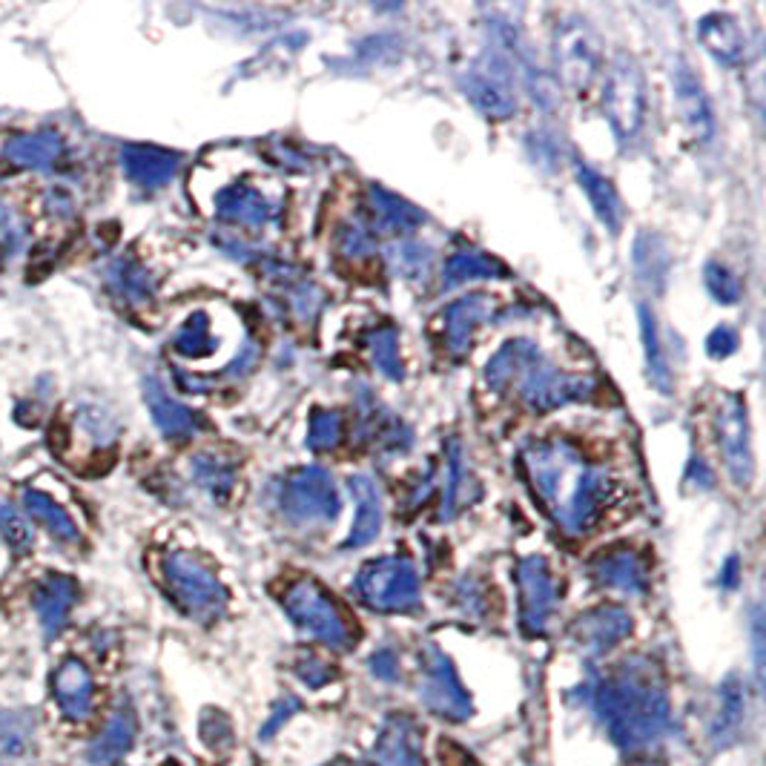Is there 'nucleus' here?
Here are the masks:
<instances>
[{"label":"nucleus","mask_w":766,"mask_h":766,"mask_svg":"<svg viewBox=\"0 0 766 766\" xmlns=\"http://www.w3.org/2000/svg\"><path fill=\"white\" fill-rule=\"evenodd\" d=\"M671 87H675V107H678V116L689 135L694 141H701V144L712 141L715 116H712V103H709V96L703 92V84L698 80V75L689 66L678 64L675 73H671Z\"/></svg>","instance_id":"f3484780"},{"label":"nucleus","mask_w":766,"mask_h":766,"mask_svg":"<svg viewBox=\"0 0 766 766\" xmlns=\"http://www.w3.org/2000/svg\"><path fill=\"white\" fill-rule=\"evenodd\" d=\"M23 508L30 511L32 517L41 519L46 528H50L58 540H75L78 537V532H75L73 519H69V514H66L61 505H55L46 494H41V491H26L23 494Z\"/></svg>","instance_id":"72a5a7b5"},{"label":"nucleus","mask_w":766,"mask_h":766,"mask_svg":"<svg viewBox=\"0 0 766 766\" xmlns=\"http://www.w3.org/2000/svg\"><path fill=\"white\" fill-rule=\"evenodd\" d=\"M362 414H365L368 439H371L373 446L380 448V451L385 453L408 451L414 437H411V431L405 428L402 419H396L394 414H387V411L380 408L373 400H368V408L362 411Z\"/></svg>","instance_id":"cd10ccee"},{"label":"nucleus","mask_w":766,"mask_h":766,"mask_svg":"<svg viewBox=\"0 0 766 766\" xmlns=\"http://www.w3.org/2000/svg\"><path fill=\"white\" fill-rule=\"evenodd\" d=\"M348 489L353 494V503H357V517H353L351 534L348 540L342 543V548H362L368 543H373L382 532V494L376 489V482L371 477H351L348 480Z\"/></svg>","instance_id":"5701e85b"},{"label":"nucleus","mask_w":766,"mask_h":766,"mask_svg":"<svg viewBox=\"0 0 766 766\" xmlns=\"http://www.w3.org/2000/svg\"><path fill=\"white\" fill-rule=\"evenodd\" d=\"M637 314H641V339H643V351H646V368H649L652 385H655L660 394H671L669 359H666L664 344H660L655 314H652L646 305L637 307Z\"/></svg>","instance_id":"c85d7f7f"},{"label":"nucleus","mask_w":766,"mask_h":766,"mask_svg":"<svg viewBox=\"0 0 766 766\" xmlns=\"http://www.w3.org/2000/svg\"><path fill=\"white\" fill-rule=\"evenodd\" d=\"M574 176L580 182V187L589 196L591 207L598 212V219L603 221L609 233H621V221H623V207L621 198L614 193L612 182L606 176H600L598 169L589 167L586 161H574Z\"/></svg>","instance_id":"393cba45"},{"label":"nucleus","mask_w":766,"mask_h":766,"mask_svg":"<svg viewBox=\"0 0 766 766\" xmlns=\"http://www.w3.org/2000/svg\"><path fill=\"white\" fill-rule=\"evenodd\" d=\"M718 451L737 489H749L755 477V460H752L749 416H746L744 396L723 394L715 416Z\"/></svg>","instance_id":"f8f14e48"},{"label":"nucleus","mask_w":766,"mask_h":766,"mask_svg":"<svg viewBox=\"0 0 766 766\" xmlns=\"http://www.w3.org/2000/svg\"><path fill=\"white\" fill-rule=\"evenodd\" d=\"M698 37H701L703 50L715 61L726 66H737L746 61V32L741 30V23L726 12H712V15L698 21Z\"/></svg>","instance_id":"aec40b11"},{"label":"nucleus","mask_w":766,"mask_h":766,"mask_svg":"<svg viewBox=\"0 0 766 766\" xmlns=\"http://www.w3.org/2000/svg\"><path fill=\"white\" fill-rule=\"evenodd\" d=\"M391 264L405 278H419L428 273V264H431V250L423 248V244H414V241H400L391 248Z\"/></svg>","instance_id":"4c0bfd02"},{"label":"nucleus","mask_w":766,"mask_h":766,"mask_svg":"<svg viewBox=\"0 0 766 766\" xmlns=\"http://www.w3.org/2000/svg\"><path fill=\"white\" fill-rule=\"evenodd\" d=\"M703 282H707V291L723 305H735L741 299V282L726 264L709 262L707 271H703Z\"/></svg>","instance_id":"58836bf2"},{"label":"nucleus","mask_w":766,"mask_h":766,"mask_svg":"<svg viewBox=\"0 0 766 766\" xmlns=\"http://www.w3.org/2000/svg\"><path fill=\"white\" fill-rule=\"evenodd\" d=\"M477 494H480V485H477L474 474L468 471V462L462 457L460 442H453L451 451H448V485L446 496H442V511L439 517L453 519L462 508L474 503Z\"/></svg>","instance_id":"bb28decb"},{"label":"nucleus","mask_w":766,"mask_h":766,"mask_svg":"<svg viewBox=\"0 0 766 766\" xmlns=\"http://www.w3.org/2000/svg\"><path fill=\"white\" fill-rule=\"evenodd\" d=\"M368 351H371L376 371L391 382H400L405 376L400 357V333L391 325H380L368 333Z\"/></svg>","instance_id":"2f4dec72"},{"label":"nucleus","mask_w":766,"mask_h":766,"mask_svg":"<svg viewBox=\"0 0 766 766\" xmlns=\"http://www.w3.org/2000/svg\"><path fill=\"white\" fill-rule=\"evenodd\" d=\"M586 703L606 726L614 744L628 752L649 749L669 732V698L649 660H626L586 687Z\"/></svg>","instance_id":"f03ea898"},{"label":"nucleus","mask_w":766,"mask_h":766,"mask_svg":"<svg viewBox=\"0 0 766 766\" xmlns=\"http://www.w3.org/2000/svg\"><path fill=\"white\" fill-rule=\"evenodd\" d=\"M357 598L382 614H405L419 606V574L408 557L387 555L365 562L357 574Z\"/></svg>","instance_id":"0eeeda50"},{"label":"nucleus","mask_w":766,"mask_h":766,"mask_svg":"<svg viewBox=\"0 0 766 766\" xmlns=\"http://www.w3.org/2000/svg\"><path fill=\"white\" fill-rule=\"evenodd\" d=\"M282 609L296 626L316 643L333 652H348L357 643V626L348 621V614L339 609L328 589L316 583L314 577L291 580L282 591Z\"/></svg>","instance_id":"20e7f679"},{"label":"nucleus","mask_w":766,"mask_h":766,"mask_svg":"<svg viewBox=\"0 0 766 766\" xmlns=\"http://www.w3.org/2000/svg\"><path fill=\"white\" fill-rule=\"evenodd\" d=\"M737 351V330L730 325H721L709 333L707 339V353L712 359H726Z\"/></svg>","instance_id":"a19ab883"},{"label":"nucleus","mask_w":766,"mask_h":766,"mask_svg":"<svg viewBox=\"0 0 766 766\" xmlns=\"http://www.w3.org/2000/svg\"><path fill=\"white\" fill-rule=\"evenodd\" d=\"M519 466L543 511L569 537L589 534L612 503V477L569 439H534L519 451Z\"/></svg>","instance_id":"f257e3e1"},{"label":"nucleus","mask_w":766,"mask_h":766,"mask_svg":"<svg viewBox=\"0 0 766 766\" xmlns=\"http://www.w3.org/2000/svg\"><path fill=\"white\" fill-rule=\"evenodd\" d=\"M164 583L187 617L198 623L219 621L227 609V589L219 574L198 555L176 551L164 560Z\"/></svg>","instance_id":"423d86ee"},{"label":"nucleus","mask_w":766,"mask_h":766,"mask_svg":"<svg viewBox=\"0 0 766 766\" xmlns=\"http://www.w3.org/2000/svg\"><path fill=\"white\" fill-rule=\"evenodd\" d=\"M212 205H216V216L225 225L241 227V230H264L278 219V210H282L278 198H273L271 193L250 182H236L221 187Z\"/></svg>","instance_id":"4468645a"},{"label":"nucleus","mask_w":766,"mask_h":766,"mask_svg":"<svg viewBox=\"0 0 766 766\" xmlns=\"http://www.w3.org/2000/svg\"><path fill=\"white\" fill-rule=\"evenodd\" d=\"M371 671L380 680H396L400 678V657H396L394 649H380L376 655L368 660Z\"/></svg>","instance_id":"c03bdc74"},{"label":"nucleus","mask_w":766,"mask_h":766,"mask_svg":"<svg viewBox=\"0 0 766 766\" xmlns=\"http://www.w3.org/2000/svg\"><path fill=\"white\" fill-rule=\"evenodd\" d=\"M419 701L428 712L442 721L460 723L471 715V698L462 687L453 664L437 646H425L419 652Z\"/></svg>","instance_id":"9b49d317"},{"label":"nucleus","mask_w":766,"mask_h":766,"mask_svg":"<svg viewBox=\"0 0 766 766\" xmlns=\"http://www.w3.org/2000/svg\"><path fill=\"white\" fill-rule=\"evenodd\" d=\"M687 482H689V485H692V489H701V491L712 489V482H715V474H712V468L707 466V460H703V457H692V460H689Z\"/></svg>","instance_id":"49530a36"},{"label":"nucleus","mask_w":766,"mask_h":766,"mask_svg":"<svg viewBox=\"0 0 766 766\" xmlns=\"http://www.w3.org/2000/svg\"><path fill=\"white\" fill-rule=\"evenodd\" d=\"M61 139L55 135H21L9 141L7 158L21 167H52L61 158Z\"/></svg>","instance_id":"c756f323"},{"label":"nucleus","mask_w":766,"mask_h":766,"mask_svg":"<svg viewBox=\"0 0 766 766\" xmlns=\"http://www.w3.org/2000/svg\"><path fill=\"white\" fill-rule=\"evenodd\" d=\"M0 528H3V534H7L9 540L15 543V546H30V528H26V523H23V517L18 514L15 508H9V505H0Z\"/></svg>","instance_id":"79ce46f5"},{"label":"nucleus","mask_w":766,"mask_h":766,"mask_svg":"<svg viewBox=\"0 0 766 766\" xmlns=\"http://www.w3.org/2000/svg\"><path fill=\"white\" fill-rule=\"evenodd\" d=\"M591 577L603 589L632 594V598H641V594L649 591V566L635 548L628 546L603 548L591 560Z\"/></svg>","instance_id":"dca6fc26"},{"label":"nucleus","mask_w":766,"mask_h":766,"mask_svg":"<svg viewBox=\"0 0 766 766\" xmlns=\"http://www.w3.org/2000/svg\"><path fill=\"white\" fill-rule=\"evenodd\" d=\"M600 41L583 18H566L555 30L557 78L571 96H586L600 75Z\"/></svg>","instance_id":"1a4fd4ad"},{"label":"nucleus","mask_w":766,"mask_h":766,"mask_svg":"<svg viewBox=\"0 0 766 766\" xmlns=\"http://www.w3.org/2000/svg\"><path fill=\"white\" fill-rule=\"evenodd\" d=\"M173 348H176V353H182V357L187 359H201L207 357V353L216 351V342H212V325H210V316L207 314H193L190 319L184 321L182 328H178L176 339H173Z\"/></svg>","instance_id":"473e14b6"},{"label":"nucleus","mask_w":766,"mask_h":766,"mask_svg":"<svg viewBox=\"0 0 766 766\" xmlns=\"http://www.w3.org/2000/svg\"><path fill=\"white\" fill-rule=\"evenodd\" d=\"M457 600L466 606L468 614H482L489 609L485 591H482V586H477L474 580H462L460 591H457Z\"/></svg>","instance_id":"37998d69"},{"label":"nucleus","mask_w":766,"mask_h":766,"mask_svg":"<svg viewBox=\"0 0 766 766\" xmlns=\"http://www.w3.org/2000/svg\"><path fill=\"white\" fill-rule=\"evenodd\" d=\"M112 285H116V291L130 302H144L150 299V293H153V278H150V273H146L139 262H132V259H121V262L112 267Z\"/></svg>","instance_id":"e433bc0d"},{"label":"nucleus","mask_w":766,"mask_h":766,"mask_svg":"<svg viewBox=\"0 0 766 766\" xmlns=\"http://www.w3.org/2000/svg\"><path fill=\"white\" fill-rule=\"evenodd\" d=\"M368 210H371L373 216V225L380 227L382 233L391 236L416 233L425 221L419 207H414L411 201L396 196V193L385 190L380 184H371V187H368Z\"/></svg>","instance_id":"4be33fe9"},{"label":"nucleus","mask_w":766,"mask_h":766,"mask_svg":"<svg viewBox=\"0 0 766 766\" xmlns=\"http://www.w3.org/2000/svg\"><path fill=\"white\" fill-rule=\"evenodd\" d=\"M144 396L158 431L167 439H190L198 431V416L190 408H184L178 400H173L155 380L146 382Z\"/></svg>","instance_id":"b1692460"},{"label":"nucleus","mask_w":766,"mask_h":766,"mask_svg":"<svg viewBox=\"0 0 766 766\" xmlns=\"http://www.w3.org/2000/svg\"><path fill=\"white\" fill-rule=\"evenodd\" d=\"M632 626L635 623H632V614L626 609L603 603V606L577 614L569 628V637L577 649L586 652V655H606L609 649H614L617 643L632 635Z\"/></svg>","instance_id":"2eb2a0df"},{"label":"nucleus","mask_w":766,"mask_h":766,"mask_svg":"<svg viewBox=\"0 0 766 766\" xmlns=\"http://www.w3.org/2000/svg\"><path fill=\"white\" fill-rule=\"evenodd\" d=\"M721 583L726 586V589H735V583H737V557H730V560H726V566H723V571H721Z\"/></svg>","instance_id":"de8ad7c7"},{"label":"nucleus","mask_w":766,"mask_h":766,"mask_svg":"<svg viewBox=\"0 0 766 766\" xmlns=\"http://www.w3.org/2000/svg\"><path fill=\"white\" fill-rule=\"evenodd\" d=\"M336 253L342 255L344 262L365 264L376 253V241H373V233L368 227L351 221V225L339 227V233H336Z\"/></svg>","instance_id":"c9c22d12"},{"label":"nucleus","mask_w":766,"mask_h":766,"mask_svg":"<svg viewBox=\"0 0 766 766\" xmlns=\"http://www.w3.org/2000/svg\"><path fill=\"white\" fill-rule=\"evenodd\" d=\"M519 623L526 635H543L560 600V586L546 557L532 555L517 562Z\"/></svg>","instance_id":"ddd939ff"},{"label":"nucleus","mask_w":766,"mask_h":766,"mask_svg":"<svg viewBox=\"0 0 766 766\" xmlns=\"http://www.w3.org/2000/svg\"><path fill=\"white\" fill-rule=\"evenodd\" d=\"M485 382L496 394L517 396L519 405L532 414H551L571 402L591 400L598 391L589 376H574L551 365L546 353L528 339L505 342L485 365Z\"/></svg>","instance_id":"7ed1b4c3"},{"label":"nucleus","mask_w":766,"mask_h":766,"mask_svg":"<svg viewBox=\"0 0 766 766\" xmlns=\"http://www.w3.org/2000/svg\"><path fill=\"white\" fill-rule=\"evenodd\" d=\"M299 707H302V703L296 701V698H285V701H278V703H276V709H273L271 721L264 723L262 732H259V735H262V737L276 735L278 726H282V723L291 721V715H293V712H299Z\"/></svg>","instance_id":"a18cd8bd"},{"label":"nucleus","mask_w":766,"mask_h":766,"mask_svg":"<svg viewBox=\"0 0 766 766\" xmlns=\"http://www.w3.org/2000/svg\"><path fill=\"white\" fill-rule=\"evenodd\" d=\"M603 110H606L609 124H612L617 141L632 144L643 127V116H646V84H643V73L635 58L617 55L609 64Z\"/></svg>","instance_id":"9d476101"},{"label":"nucleus","mask_w":766,"mask_h":766,"mask_svg":"<svg viewBox=\"0 0 766 766\" xmlns=\"http://www.w3.org/2000/svg\"><path fill=\"white\" fill-rule=\"evenodd\" d=\"M276 505L296 526H325L339 517L342 500L325 468H296L276 485Z\"/></svg>","instance_id":"6e6552de"},{"label":"nucleus","mask_w":766,"mask_h":766,"mask_svg":"<svg viewBox=\"0 0 766 766\" xmlns=\"http://www.w3.org/2000/svg\"><path fill=\"white\" fill-rule=\"evenodd\" d=\"M517 50L514 35L508 30L500 41L482 52L474 64L462 73V89L471 98L477 110L485 118L505 121L517 112V92H514V75H517Z\"/></svg>","instance_id":"39448f33"},{"label":"nucleus","mask_w":766,"mask_h":766,"mask_svg":"<svg viewBox=\"0 0 766 766\" xmlns=\"http://www.w3.org/2000/svg\"><path fill=\"white\" fill-rule=\"evenodd\" d=\"M491 316V299L489 296H466V299H457L439 314V328H442V344L451 357H466L471 351V342H474V333L482 321Z\"/></svg>","instance_id":"a211bd4d"},{"label":"nucleus","mask_w":766,"mask_h":766,"mask_svg":"<svg viewBox=\"0 0 766 766\" xmlns=\"http://www.w3.org/2000/svg\"><path fill=\"white\" fill-rule=\"evenodd\" d=\"M178 155L169 153V150H158V146H124L121 153V164H124V173L130 176L132 184H139L144 190H158L164 184H169V178L176 176L178 169Z\"/></svg>","instance_id":"412c9836"},{"label":"nucleus","mask_w":766,"mask_h":766,"mask_svg":"<svg viewBox=\"0 0 766 766\" xmlns=\"http://www.w3.org/2000/svg\"><path fill=\"white\" fill-rule=\"evenodd\" d=\"M293 671H296V678L310 689L328 687L330 680L336 678L333 666H330L328 660H321L319 655H302L299 660L293 664Z\"/></svg>","instance_id":"ea45409f"},{"label":"nucleus","mask_w":766,"mask_h":766,"mask_svg":"<svg viewBox=\"0 0 766 766\" xmlns=\"http://www.w3.org/2000/svg\"><path fill=\"white\" fill-rule=\"evenodd\" d=\"M508 276L503 262H496L494 255L482 253V250H460L446 259L442 267V291H453V287L468 285V282H480V278H503Z\"/></svg>","instance_id":"a878e982"},{"label":"nucleus","mask_w":766,"mask_h":766,"mask_svg":"<svg viewBox=\"0 0 766 766\" xmlns=\"http://www.w3.org/2000/svg\"><path fill=\"white\" fill-rule=\"evenodd\" d=\"M373 758H376V766H425L423 735L416 730V723L405 715L391 718L382 726Z\"/></svg>","instance_id":"6ab92c4d"},{"label":"nucleus","mask_w":766,"mask_h":766,"mask_svg":"<svg viewBox=\"0 0 766 766\" xmlns=\"http://www.w3.org/2000/svg\"><path fill=\"white\" fill-rule=\"evenodd\" d=\"M344 439V416L339 411H314L307 423L305 446L314 453L333 451Z\"/></svg>","instance_id":"f704fd0d"},{"label":"nucleus","mask_w":766,"mask_h":766,"mask_svg":"<svg viewBox=\"0 0 766 766\" xmlns=\"http://www.w3.org/2000/svg\"><path fill=\"white\" fill-rule=\"evenodd\" d=\"M193 477L212 500H227L236 489V466L212 453H201L193 460Z\"/></svg>","instance_id":"7c9ffc66"}]
</instances>
